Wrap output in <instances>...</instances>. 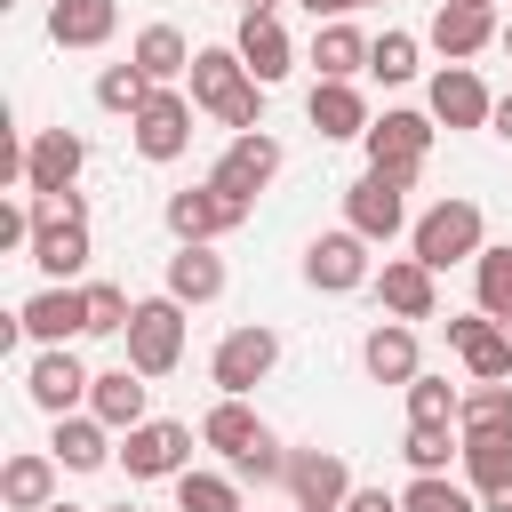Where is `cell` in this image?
Wrapping results in <instances>:
<instances>
[{
    "label": "cell",
    "instance_id": "obj_41",
    "mask_svg": "<svg viewBox=\"0 0 512 512\" xmlns=\"http://www.w3.org/2000/svg\"><path fill=\"white\" fill-rule=\"evenodd\" d=\"M128 320H136V304H128V288H112V280H96V288H88V336H128Z\"/></svg>",
    "mask_w": 512,
    "mask_h": 512
},
{
    "label": "cell",
    "instance_id": "obj_6",
    "mask_svg": "<svg viewBox=\"0 0 512 512\" xmlns=\"http://www.w3.org/2000/svg\"><path fill=\"white\" fill-rule=\"evenodd\" d=\"M272 360H280V336L264 328V320H248V328H232L224 344H216V360H208V376H216V392H256L264 376H272Z\"/></svg>",
    "mask_w": 512,
    "mask_h": 512
},
{
    "label": "cell",
    "instance_id": "obj_11",
    "mask_svg": "<svg viewBox=\"0 0 512 512\" xmlns=\"http://www.w3.org/2000/svg\"><path fill=\"white\" fill-rule=\"evenodd\" d=\"M304 280L320 288V296H352L360 280H368V240L344 224V232H320L312 248H304Z\"/></svg>",
    "mask_w": 512,
    "mask_h": 512
},
{
    "label": "cell",
    "instance_id": "obj_40",
    "mask_svg": "<svg viewBox=\"0 0 512 512\" xmlns=\"http://www.w3.org/2000/svg\"><path fill=\"white\" fill-rule=\"evenodd\" d=\"M144 96H152V80H144L136 64H104V72H96V104H104V112H136Z\"/></svg>",
    "mask_w": 512,
    "mask_h": 512
},
{
    "label": "cell",
    "instance_id": "obj_34",
    "mask_svg": "<svg viewBox=\"0 0 512 512\" xmlns=\"http://www.w3.org/2000/svg\"><path fill=\"white\" fill-rule=\"evenodd\" d=\"M504 472H512V432H464V480L488 488Z\"/></svg>",
    "mask_w": 512,
    "mask_h": 512
},
{
    "label": "cell",
    "instance_id": "obj_5",
    "mask_svg": "<svg viewBox=\"0 0 512 512\" xmlns=\"http://www.w3.org/2000/svg\"><path fill=\"white\" fill-rule=\"evenodd\" d=\"M176 360H184V304L176 296H144L136 320H128V368L168 376Z\"/></svg>",
    "mask_w": 512,
    "mask_h": 512
},
{
    "label": "cell",
    "instance_id": "obj_28",
    "mask_svg": "<svg viewBox=\"0 0 512 512\" xmlns=\"http://www.w3.org/2000/svg\"><path fill=\"white\" fill-rule=\"evenodd\" d=\"M0 496H8V512H48L56 504V456H8V472H0Z\"/></svg>",
    "mask_w": 512,
    "mask_h": 512
},
{
    "label": "cell",
    "instance_id": "obj_33",
    "mask_svg": "<svg viewBox=\"0 0 512 512\" xmlns=\"http://www.w3.org/2000/svg\"><path fill=\"white\" fill-rule=\"evenodd\" d=\"M456 432H512V384H472L456 408Z\"/></svg>",
    "mask_w": 512,
    "mask_h": 512
},
{
    "label": "cell",
    "instance_id": "obj_16",
    "mask_svg": "<svg viewBox=\"0 0 512 512\" xmlns=\"http://www.w3.org/2000/svg\"><path fill=\"white\" fill-rule=\"evenodd\" d=\"M488 112H496V96L480 88L472 64H448V72L432 80V120H440V128H488Z\"/></svg>",
    "mask_w": 512,
    "mask_h": 512
},
{
    "label": "cell",
    "instance_id": "obj_53",
    "mask_svg": "<svg viewBox=\"0 0 512 512\" xmlns=\"http://www.w3.org/2000/svg\"><path fill=\"white\" fill-rule=\"evenodd\" d=\"M480 8H488V0H480Z\"/></svg>",
    "mask_w": 512,
    "mask_h": 512
},
{
    "label": "cell",
    "instance_id": "obj_31",
    "mask_svg": "<svg viewBox=\"0 0 512 512\" xmlns=\"http://www.w3.org/2000/svg\"><path fill=\"white\" fill-rule=\"evenodd\" d=\"M312 64H320V80H352V72H368V40L336 16V24L312 32Z\"/></svg>",
    "mask_w": 512,
    "mask_h": 512
},
{
    "label": "cell",
    "instance_id": "obj_21",
    "mask_svg": "<svg viewBox=\"0 0 512 512\" xmlns=\"http://www.w3.org/2000/svg\"><path fill=\"white\" fill-rule=\"evenodd\" d=\"M120 24V0H56L48 8V40L56 48H104Z\"/></svg>",
    "mask_w": 512,
    "mask_h": 512
},
{
    "label": "cell",
    "instance_id": "obj_26",
    "mask_svg": "<svg viewBox=\"0 0 512 512\" xmlns=\"http://www.w3.org/2000/svg\"><path fill=\"white\" fill-rule=\"evenodd\" d=\"M128 64H136L152 88H168L176 72H192V48H184V32H176V24H144V32H136V48H128Z\"/></svg>",
    "mask_w": 512,
    "mask_h": 512
},
{
    "label": "cell",
    "instance_id": "obj_37",
    "mask_svg": "<svg viewBox=\"0 0 512 512\" xmlns=\"http://www.w3.org/2000/svg\"><path fill=\"white\" fill-rule=\"evenodd\" d=\"M472 272H480V312L512 320V248H480Z\"/></svg>",
    "mask_w": 512,
    "mask_h": 512
},
{
    "label": "cell",
    "instance_id": "obj_32",
    "mask_svg": "<svg viewBox=\"0 0 512 512\" xmlns=\"http://www.w3.org/2000/svg\"><path fill=\"white\" fill-rule=\"evenodd\" d=\"M400 456H408L416 472H448V456H464V432H456V424H408Z\"/></svg>",
    "mask_w": 512,
    "mask_h": 512
},
{
    "label": "cell",
    "instance_id": "obj_46",
    "mask_svg": "<svg viewBox=\"0 0 512 512\" xmlns=\"http://www.w3.org/2000/svg\"><path fill=\"white\" fill-rule=\"evenodd\" d=\"M488 128H496V136H504V144H512V96H504V104H496V112H488Z\"/></svg>",
    "mask_w": 512,
    "mask_h": 512
},
{
    "label": "cell",
    "instance_id": "obj_49",
    "mask_svg": "<svg viewBox=\"0 0 512 512\" xmlns=\"http://www.w3.org/2000/svg\"><path fill=\"white\" fill-rule=\"evenodd\" d=\"M48 512H80V504H48Z\"/></svg>",
    "mask_w": 512,
    "mask_h": 512
},
{
    "label": "cell",
    "instance_id": "obj_48",
    "mask_svg": "<svg viewBox=\"0 0 512 512\" xmlns=\"http://www.w3.org/2000/svg\"><path fill=\"white\" fill-rule=\"evenodd\" d=\"M296 512H344V504H296Z\"/></svg>",
    "mask_w": 512,
    "mask_h": 512
},
{
    "label": "cell",
    "instance_id": "obj_51",
    "mask_svg": "<svg viewBox=\"0 0 512 512\" xmlns=\"http://www.w3.org/2000/svg\"><path fill=\"white\" fill-rule=\"evenodd\" d=\"M504 48H512V24H504Z\"/></svg>",
    "mask_w": 512,
    "mask_h": 512
},
{
    "label": "cell",
    "instance_id": "obj_52",
    "mask_svg": "<svg viewBox=\"0 0 512 512\" xmlns=\"http://www.w3.org/2000/svg\"><path fill=\"white\" fill-rule=\"evenodd\" d=\"M360 8H368V0H360Z\"/></svg>",
    "mask_w": 512,
    "mask_h": 512
},
{
    "label": "cell",
    "instance_id": "obj_24",
    "mask_svg": "<svg viewBox=\"0 0 512 512\" xmlns=\"http://www.w3.org/2000/svg\"><path fill=\"white\" fill-rule=\"evenodd\" d=\"M32 264H40L48 280H72V272L88 264V216H56V224H40V232H32Z\"/></svg>",
    "mask_w": 512,
    "mask_h": 512
},
{
    "label": "cell",
    "instance_id": "obj_15",
    "mask_svg": "<svg viewBox=\"0 0 512 512\" xmlns=\"http://www.w3.org/2000/svg\"><path fill=\"white\" fill-rule=\"evenodd\" d=\"M488 40H504V32H496V8H480V0H440V16H432V48H440V56L464 64V56H480Z\"/></svg>",
    "mask_w": 512,
    "mask_h": 512
},
{
    "label": "cell",
    "instance_id": "obj_2",
    "mask_svg": "<svg viewBox=\"0 0 512 512\" xmlns=\"http://www.w3.org/2000/svg\"><path fill=\"white\" fill-rule=\"evenodd\" d=\"M480 240H488V216H480V200H464V192H448L440 208H424V216H416V256H424L432 272L472 264V256H480Z\"/></svg>",
    "mask_w": 512,
    "mask_h": 512
},
{
    "label": "cell",
    "instance_id": "obj_47",
    "mask_svg": "<svg viewBox=\"0 0 512 512\" xmlns=\"http://www.w3.org/2000/svg\"><path fill=\"white\" fill-rule=\"evenodd\" d=\"M272 8H280V0H240V16H272Z\"/></svg>",
    "mask_w": 512,
    "mask_h": 512
},
{
    "label": "cell",
    "instance_id": "obj_42",
    "mask_svg": "<svg viewBox=\"0 0 512 512\" xmlns=\"http://www.w3.org/2000/svg\"><path fill=\"white\" fill-rule=\"evenodd\" d=\"M232 472H240V480H280V472H288V456H280V440L264 432L248 456H232Z\"/></svg>",
    "mask_w": 512,
    "mask_h": 512
},
{
    "label": "cell",
    "instance_id": "obj_50",
    "mask_svg": "<svg viewBox=\"0 0 512 512\" xmlns=\"http://www.w3.org/2000/svg\"><path fill=\"white\" fill-rule=\"evenodd\" d=\"M104 512H136V504H104Z\"/></svg>",
    "mask_w": 512,
    "mask_h": 512
},
{
    "label": "cell",
    "instance_id": "obj_27",
    "mask_svg": "<svg viewBox=\"0 0 512 512\" xmlns=\"http://www.w3.org/2000/svg\"><path fill=\"white\" fill-rule=\"evenodd\" d=\"M200 440H208L216 456H248V448L264 440V424H256V408H248L240 392H224V400H216V408L200 416Z\"/></svg>",
    "mask_w": 512,
    "mask_h": 512
},
{
    "label": "cell",
    "instance_id": "obj_45",
    "mask_svg": "<svg viewBox=\"0 0 512 512\" xmlns=\"http://www.w3.org/2000/svg\"><path fill=\"white\" fill-rule=\"evenodd\" d=\"M296 8H304L312 24H336V16H344V8H360V0H296Z\"/></svg>",
    "mask_w": 512,
    "mask_h": 512
},
{
    "label": "cell",
    "instance_id": "obj_14",
    "mask_svg": "<svg viewBox=\"0 0 512 512\" xmlns=\"http://www.w3.org/2000/svg\"><path fill=\"white\" fill-rule=\"evenodd\" d=\"M88 368L64 352V344H48L40 360H32V376H24V392H32V408H48V416H72V400H88Z\"/></svg>",
    "mask_w": 512,
    "mask_h": 512
},
{
    "label": "cell",
    "instance_id": "obj_9",
    "mask_svg": "<svg viewBox=\"0 0 512 512\" xmlns=\"http://www.w3.org/2000/svg\"><path fill=\"white\" fill-rule=\"evenodd\" d=\"M120 464H128V480H176V472H192V432L144 416V424L120 440Z\"/></svg>",
    "mask_w": 512,
    "mask_h": 512
},
{
    "label": "cell",
    "instance_id": "obj_4",
    "mask_svg": "<svg viewBox=\"0 0 512 512\" xmlns=\"http://www.w3.org/2000/svg\"><path fill=\"white\" fill-rule=\"evenodd\" d=\"M408 184H416V176H400V168H368V176L344 192V224H352L360 240H392V232L408 224Z\"/></svg>",
    "mask_w": 512,
    "mask_h": 512
},
{
    "label": "cell",
    "instance_id": "obj_25",
    "mask_svg": "<svg viewBox=\"0 0 512 512\" xmlns=\"http://www.w3.org/2000/svg\"><path fill=\"white\" fill-rule=\"evenodd\" d=\"M88 408L112 424V432H136L144 424V368H104L88 384Z\"/></svg>",
    "mask_w": 512,
    "mask_h": 512
},
{
    "label": "cell",
    "instance_id": "obj_38",
    "mask_svg": "<svg viewBox=\"0 0 512 512\" xmlns=\"http://www.w3.org/2000/svg\"><path fill=\"white\" fill-rule=\"evenodd\" d=\"M368 72H376L384 88L416 80V32H384V40H368Z\"/></svg>",
    "mask_w": 512,
    "mask_h": 512
},
{
    "label": "cell",
    "instance_id": "obj_1",
    "mask_svg": "<svg viewBox=\"0 0 512 512\" xmlns=\"http://www.w3.org/2000/svg\"><path fill=\"white\" fill-rule=\"evenodd\" d=\"M192 104L216 112L232 136L264 128V80L240 64V48H192Z\"/></svg>",
    "mask_w": 512,
    "mask_h": 512
},
{
    "label": "cell",
    "instance_id": "obj_44",
    "mask_svg": "<svg viewBox=\"0 0 512 512\" xmlns=\"http://www.w3.org/2000/svg\"><path fill=\"white\" fill-rule=\"evenodd\" d=\"M480 512H512V472H504V480H488V488H480Z\"/></svg>",
    "mask_w": 512,
    "mask_h": 512
},
{
    "label": "cell",
    "instance_id": "obj_36",
    "mask_svg": "<svg viewBox=\"0 0 512 512\" xmlns=\"http://www.w3.org/2000/svg\"><path fill=\"white\" fill-rule=\"evenodd\" d=\"M400 512H480V504H472L448 472H416V480H408V496H400Z\"/></svg>",
    "mask_w": 512,
    "mask_h": 512
},
{
    "label": "cell",
    "instance_id": "obj_10",
    "mask_svg": "<svg viewBox=\"0 0 512 512\" xmlns=\"http://www.w3.org/2000/svg\"><path fill=\"white\" fill-rule=\"evenodd\" d=\"M448 344L464 352L472 384H504V376H512V328H504L496 312H456V320H448Z\"/></svg>",
    "mask_w": 512,
    "mask_h": 512
},
{
    "label": "cell",
    "instance_id": "obj_19",
    "mask_svg": "<svg viewBox=\"0 0 512 512\" xmlns=\"http://www.w3.org/2000/svg\"><path fill=\"white\" fill-rule=\"evenodd\" d=\"M168 296H176V304H216V296H224V256H216L208 240H184V248L168 256Z\"/></svg>",
    "mask_w": 512,
    "mask_h": 512
},
{
    "label": "cell",
    "instance_id": "obj_23",
    "mask_svg": "<svg viewBox=\"0 0 512 512\" xmlns=\"http://www.w3.org/2000/svg\"><path fill=\"white\" fill-rule=\"evenodd\" d=\"M240 64L272 88V80H288V64H296V48H288V32H280V16H240Z\"/></svg>",
    "mask_w": 512,
    "mask_h": 512
},
{
    "label": "cell",
    "instance_id": "obj_54",
    "mask_svg": "<svg viewBox=\"0 0 512 512\" xmlns=\"http://www.w3.org/2000/svg\"><path fill=\"white\" fill-rule=\"evenodd\" d=\"M504 328H512V320H504Z\"/></svg>",
    "mask_w": 512,
    "mask_h": 512
},
{
    "label": "cell",
    "instance_id": "obj_20",
    "mask_svg": "<svg viewBox=\"0 0 512 512\" xmlns=\"http://www.w3.org/2000/svg\"><path fill=\"white\" fill-rule=\"evenodd\" d=\"M288 488H296V504H344L352 496V472H344L336 448H296L288 456Z\"/></svg>",
    "mask_w": 512,
    "mask_h": 512
},
{
    "label": "cell",
    "instance_id": "obj_30",
    "mask_svg": "<svg viewBox=\"0 0 512 512\" xmlns=\"http://www.w3.org/2000/svg\"><path fill=\"white\" fill-rule=\"evenodd\" d=\"M312 128H320V136H368L360 88H352V80H320V88H312Z\"/></svg>",
    "mask_w": 512,
    "mask_h": 512
},
{
    "label": "cell",
    "instance_id": "obj_39",
    "mask_svg": "<svg viewBox=\"0 0 512 512\" xmlns=\"http://www.w3.org/2000/svg\"><path fill=\"white\" fill-rule=\"evenodd\" d=\"M456 408H464L456 384H440V376H416L408 384V424H456Z\"/></svg>",
    "mask_w": 512,
    "mask_h": 512
},
{
    "label": "cell",
    "instance_id": "obj_7",
    "mask_svg": "<svg viewBox=\"0 0 512 512\" xmlns=\"http://www.w3.org/2000/svg\"><path fill=\"white\" fill-rule=\"evenodd\" d=\"M128 136H136L144 160H176V152L192 144V104H184L176 88H152V96L128 112Z\"/></svg>",
    "mask_w": 512,
    "mask_h": 512
},
{
    "label": "cell",
    "instance_id": "obj_18",
    "mask_svg": "<svg viewBox=\"0 0 512 512\" xmlns=\"http://www.w3.org/2000/svg\"><path fill=\"white\" fill-rule=\"evenodd\" d=\"M376 296H384L392 320H432V264H424V256H384Z\"/></svg>",
    "mask_w": 512,
    "mask_h": 512
},
{
    "label": "cell",
    "instance_id": "obj_13",
    "mask_svg": "<svg viewBox=\"0 0 512 512\" xmlns=\"http://www.w3.org/2000/svg\"><path fill=\"white\" fill-rule=\"evenodd\" d=\"M80 160H88V144H80L72 128H40V136L24 144V192H72Z\"/></svg>",
    "mask_w": 512,
    "mask_h": 512
},
{
    "label": "cell",
    "instance_id": "obj_29",
    "mask_svg": "<svg viewBox=\"0 0 512 512\" xmlns=\"http://www.w3.org/2000/svg\"><path fill=\"white\" fill-rule=\"evenodd\" d=\"M104 432H112V424H104L96 408H88V416H56V464H64V472H96V464L112 456Z\"/></svg>",
    "mask_w": 512,
    "mask_h": 512
},
{
    "label": "cell",
    "instance_id": "obj_17",
    "mask_svg": "<svg viewBox=\"0 0 512 512\" xmlns=\"http://www.w3.org/2000/svg\"><path fill=\"white\" fill-rule=\"evenodd\" d=\"M272 176H280V144H272L264 128H240V136L224 144V160H216V184H232V192H248V200H256Z\"/></svg>",
    "mask_w": 512,
    "mask_h": 512
},
{
    "label": "cell",
    "instance_id": "obj_35",
    "mask_svg": "<svg viewBox=\"0 0 512 512\" xmlns=\"http://www.w3.org/2000/svg\"><path fill=\"white\" fill-rule=\"evenodd\" d=\"M176 504L184 512H240V488L224 472H176Z\"/></svg>",
    "mask_w": 512,
    "mask_h": 512
},
{
    "label": "cell",
    "instance_id": "obj_3",
    "mask_svg": "<svg viewBox=\"0 0 512 512\" xmlns=\"http://www.w3.org/2000/svg\"><path fill=\"white\" fill-rule=\"evenodd\" d=\"M248 192H232V184H184V192H168V232L176 240H216V232H240L248 224Z\"/></svg>",
    "mask_w": 512,
    "mask_h": 512
},
{
    "label": "cell",
    "instance_id": "obj_12",
    "mask_svg": "<svg viewBox=\"0 0 512 512\" xmlns=\"http://www.w3.org/2000/svg\"><path fill=\"white\" fill-rule=\"evenodd\" d=\"M368 168H400V176H416L424 168V152H432V120L424 112H384V120H368Z\"/></svg>",
    "mask_w": 512,
    "mask_h": 512
},
{
    "label": "cell",
    "instance_id": "obj_22",
    "mask_svg": "<svg viewBox=\"0 0 512 512\" xmlns=\"http://www.w3.org/2000/svg\"><path fill=\"white\" fill-rule=\"evenodd\" d=\"M360 360H368V376H376V384H416V376H424V368H416V328H408V320L368 328Z\"/></svg>",
    "mask_w": 512,
    "mask_h": 512
},
{
    "label": "cell",
    "instance_id": "obj_8",
    "mask_svg": "<svg viewBox=\"0 0 512 512\" xmlns=\"http://www.w3.org/2000/svg\"><path fill=\"white\" fill-rule=\"evenodd\" d=\"M16 336H32V344H72V336H88V288H40V296H24L16 304Z\"/></svg>",
    "mask_w": 512,
    "mask_h": 512
},
{
    "label": "cell",
    "instance_id": "obj_43",
    "mask_svg": "<svg viewBox=\"0 0 512 512\" xmlns=\"http://www.w3.org/2000/svg\"><path fill=\"white\" fill-rule=\"evenodd\" d=\"M344 512H400V496H384V488H352Z\"/></svg>",
    "mask_w": 512,
    "mask_h": 512
}]
</instances>
